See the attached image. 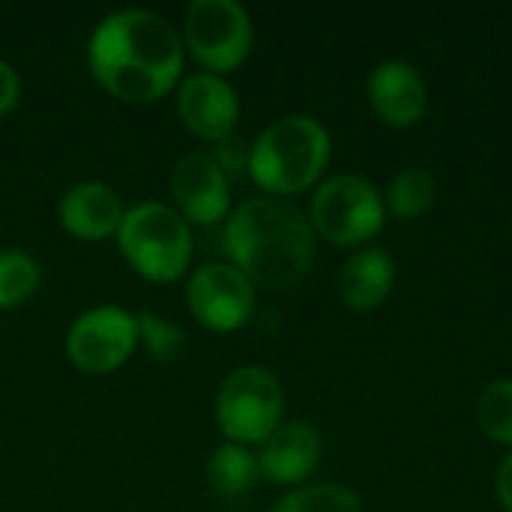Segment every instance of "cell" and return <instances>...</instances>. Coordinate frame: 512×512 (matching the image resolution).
<instances>
[{"instance_id":"1","label":"cell","mask_w":512,"mask_h":512,"mask_svg":"<svg viewBox=\"0 0 512 512\" xmlns=\"http://www.w3.org/2000/svg\"><path fill=\"white\" fill-rule=\"evenodd\" d=\"M186 48L180 33L150 9H120L105 15L87 42L93 78L120 102H156L183 75Z\"/></svg>"},{"instance_id":"2","label":"cell","mask_w":512,"mask_h":512,"mask_svg":"<svg viewBox=\"0 0 512 512\" xmlns=\"http://www.w3.org/2000/svg\"><path fill=\"white\" fill-rule=\"evenodd\" d=\"M315 228L309 216L285 198H249L225 219V252L231 264L270 291L300 285L315 264Z\"/></svg>"},{"instance_id":"3","label":"cell","mask_w":512,"mask_h":512,"mask_svg":"<svg viewBox=\"0 0 512 512\" xmlns=\"http://www.w3.org/2000/svg\"><path fill=\"white\" fill-rule=\"evenodd\" d=\"M333 141L309 114H288L252 141L249 177L273 198L312 189L330 165Z\"/></svg>"},{"instance_id":"4","label":"cell","mask_w":512,"mask_h":512,"mask_svg":"<svg viewBox=\"0 0 512 512\" xmlns=\"http://www.w3.org/2000/svg\"><path fill=\"white\" fill-rule=\"evenodd\" d=\"M114 237L126 264L150 282H177L192 264V228L162 201L129 207Z\"/></svg>"},{"instance_id":"5","label":"cell","mask_w":512,"mask_h":512,"mask_svg":"<svg viewBox=\"0 0 512 512\" xmlns=\"http://www.w3.org/2000/svg\"><path fill=\"white\" fill-rule=\"evenodd\" d=\"M282 411V384L264 366L234 369L216 393V423L228 444H264L282 426Z\"/></svg>"},{"instance_id":"6","label":"cell","mask_w":512,"mask_h":512,"mask_svg":"<svg viewBox=\"0 0 512 512\" xmlns=\"http://www.w3.org/2000/svg\"><path fill=\"white\" fill-rule=\"evenodd\" d=\"M387 219V207L381 192L357 177V174H336L324 180L309 207V222L318 237L330 240L333 246H363L375 234H381Z\"/></svg>"},{"instance_id":"7","label":"cell","mask_w":512,"mask_h":512,"mask_svg":"<svg viewBox=\"0 0 512 512\" xmlns=\"http://www.w3.org/2000/svg\"><path fill=\"white\" fill-rule=\"evenodd\" d=\"M180 39L204 72L222 75L249 57L252 18L237 0H195L183 15Z\"/></svg>"},{"instance_id":"8","label":"cell","mask_w":512,"mask_h":512,"mask_svg":"<svg viewBox=\"0 0 512 512\" xmlns=\"http://www.w3.org/2000/svg\"><path fill=\"white\" fill-rule=\"evenodd\" d=\"M138 348L135 315L123 306H93L81 312L66 333V357L87 375L120 369Z\"/></svg>"},{"instance_id":"9","label":"cell","mask_w":512,"mask_h":512,"mask_svg":"<svg viewBox=\"0 0 512 512\" xmlns=\"http://www.w3.org/2000/svg\"><path fill=\"white\" fill-rule=\"evenodd\" d=\"M186 306L213 333L240 330L255 312V285L234 264H201L186 282Z\"/></svg>"},{"instance_id":"10","label":"cell","mask_w":512,"mask_h":512,"mask_svg":"<svg viewBox=\"0 0 512 512\" xmlns=\"http://www.w3.org/2000/svg\"><path fill=\"white\" fill-rule=\"evenodd\" d=\"M174 210L192 225H216L231 213V183L207 153H186L171 168Z\"/></svg>"},{"instance_id":"11","label":"cell","mask_w":512,"mask_h":512,"mask_svg":"<svg viewBox=\"0 0 512 512\" xmlns=\"http://www.w3.org/2000/svg\"><path fill=\"white\" fill-rule=\"evenodd\" d=\"M177 114L192 135L216 144L237 129L240 99H237V90L222 75L195 72L180 81Z\"/></svg>"},{"instance_id":"12","label":"cell","mask_w":512,"mask_h":512,"mask_svg":"<svg viewBox=\"0 0 512 512\" xmlns=\"http://www.w3.org/2000/svg\"><path fill=\"white\" fill-rule=\"evenodd\" d=\"M372 111L393 129H411L423 120L429 90L417 66L405 60H384L366 81Z\"/></svg>"},{"instance_id":"13","label":"cell","mask_w":512,"mask_h":512,"mask_svg":"<svg viewBox=\"0 0 512 512\" xmlns=\"http://www.w3.org/2000/svg\"><path fill=\"white\" fill-rule=\"evenodd\" d=\"M321 465V435L303 420L282 423L258 456L261 477L276 486H303Z\"/></svg>"},{"instance_id":"14","label":"cell","mask_w":512,"mask_h":512,"mask_svg":"<svg viewBox=\"0 0 512 512\" xmlns=\"http://www.w3.org/2000/svg\"><path fill=\"white\" fill-rule=\"evenodd\" d=\"M57 216L66 234L96 243V240H108L117 234L126 216V207H123V198L108 183L87 180V183L72 186L60 198Z\"/></svg>"},{"instance_id":"15","label":"cell","mask_w":512,"mask_h":512,"mask_svg":"<svg viewBox=\"0 0 512 512\" xmlns=\"http://www.w3.org/2000/svg\"><path fill=\"white\" fill-rule=\"evenodd\" d=\"M393 279L396 267L384 249H360L339 270V300L354 312H372L387 300Z\"/></svg>"},{"instance_id":"16","label":"cell","mask_w":512,"mask_h":512,"mask_svg":"<svg viewBox=\"0 0 512 512\" xmlns=\"http://www.w3.org/2000/svg\"><path fill=\"white\" fill-rule=\"evenodd\" d=\"M261 477L258 456H252L240 444H222L207 459V483L222 498H240L246 495Z\"/></svg>"},{"instance_id":"17","label":"cell","mask_w":512,"mask_h":512,"mask_svg":"<svg viewBox=\"0 0 512 512\" xmlns=\"http://www.w3.org/2000/svg\"><path fill=\"white\" fill-rule=\"evenodd\" d=\"M435 201H438V180L426 168H405V171H399L387 183V192H384L387 213L402 219V222L420 219L423 213L432 210Z\"/></svg>"},{"instance_id":"18","label":"cell","mask_w":512,"mask_h":512,"mask_svg":"<svg viewBox=\"0 0 512 512\" xmlns=\"http://www.w3.org/2000/svg\"><path fill=\"white\" fill-rule=\"evenodd\" d=\"M42 282V270L33 255L21 249L0 252V312H9L30 300Z\"/></svg>"},{"instance_id":"19","label":"cell","mask_w":512,"mask_h":512,"mask_svg":"<svg viewBox=\"0 0 512 512\" xmlns=\"http://www.w3.org/2000/svg\"><path fill=\"white\" fill-rule=\"evenodd\" d=\"M273 512H363L360 498L336 483H312L288 492Z\"/></svg>"},{"instance_id":"20","label":"cell","mask_w":512,"mask_h":512,"mask_svg":"<svg viewBox=\"0 0 512 512\" xmlns=\"http://www.w3.org/2000/svg\"><path fill=\"white\" fill-rule=\"evenodd\" d=\"M477 420H480V429L504 444L512 447V378H501V381H492L480 399H477Z\"/></svg>"},{"instance_id":"21","label":"cell","mask_w":512,"mask_h":512,"mask_svg":"<svg viewBox=\"0 0 512 512\" xmlns=\"http://www.w3.org/2000/svg\"><path fill=\"white\" fill-rule=\"evenodd\" d=\"M135 324H138V345H144V351L168 366V363H177L186 351V333L168 321V318H159L153 312H144V315H135Z\"/></svg>"},{"instance_id":"22","label":"cell","mask_w":512,"mask_h":512,"mask_svg":"<svg viewBox=\"0 0 512 512\" xmlns=\"http://www.w3.org/2000/svg\"><path fill=\"white\" fill-rule=\"evenodd\" d=\"M213 159H216V165L222 168V174H225L228 180L243 177V174H249L252 144H249L243 135L231 132L228 138L216 141V153H213Z\"/></svg>"},{"instance_id":"23","label":"cell","mask_w":512,"mask_h":512,"mask_svg":"<svg viewBox=\"0 0 512 512\" xmlns=\"http://www.w3.org/2000/svg\"><path fill=\"white\" fill-rule=\"evenodd\" d=\"M18 99H21V78L6 60H0V117L9 114L18 105Z\"/></svg>"},{"instance_id":"24","label":"cell","mask_w":512,"mask_h":512,"mask_svg":"<svg viewBox=\"0 0 512 512\" xmlns=\"http://www.w3.org/2000/svg\"><path fill=\"white\" fill-rule=\"evenodd\" d=\"M495 495H498L501 507L512 512V453L501 462V468L495 474Z\"/></svg>"}]
</instances>
